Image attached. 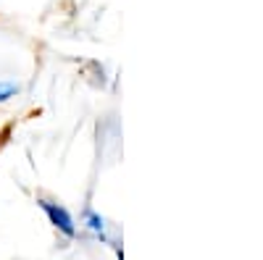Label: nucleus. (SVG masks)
Instances as JSON below:
<instances>
[{
  "mask_svg": "<svg viewBox=\"0 0 263 260\" xmlns=\"http://www.w3.org/2000/svg\"><path fill=\"white\" fill-rule=\"evenodd\" d=\"M37 205L45 210V215H48V221L53 224V229H58L63 236H71L77 234V226H74V218H71V213L66 210L61 203H55V200H50V197H37Z\"/></svg>",
  "mask_w": 263,
  "mask_h": 260,
  "instance_id": "nucleus-1",
  "label": "nucleus"
},
{
  "mask_svg": "<svg viewBox=\"0 0 263 260\" xmlns=\"http://www.w3.org/2000/svg\"><path fill=\"white\" fill-rule=\"evenodd\" d=\"M87 218H90V229H92V231H100V234H103L105 224H103L100 215H95V213H87Z\"/></svg>",
  "mask_w": 263,
  "mask_h": 260,
  "instance_id": "nucleus-3",
  "label": "nucleus"
},
{
  "mask_svg": "<svg viewBox=\"0 0 263 260\" xmlns=\"http://www.w3.org/2000/svg\"><path fill=\"white\" fill-rule=\"evenodd\" d=\"M6 134H8V129H6V132H3V134H0V147H3V142H6V139H3Z\"/></svg>",
  "mask_w": 263,
  "mask_h": 260,
  "instance_id": "nucleus-4",
  "label": "nucleus"
},
{
  "mask_svg": "<svg viewBox=\"0 0 263 260\" xmlns=\"http://www.w3.org/2000/svg\"><path fill=\"white\" fill-rule=\"evenodd\" d=\"M18 90H21V87L16 84V82H0V103H6L8 97H13V95H18Z\"/></svg>",
  "mask_w": 263,
  "mask_h": 260,
  "instance_id": "nucleus-2",
  "label": "nucleus"
}]
</instances>
